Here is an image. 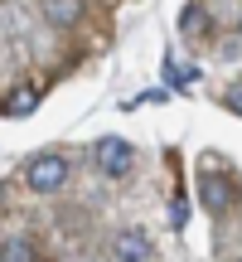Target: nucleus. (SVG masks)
I'll list each match as a JSON object with an SVG mask.
<instances>
[{
  "mask_svg": "<svg viewBox=\"0 0 242 262\" xmlns=\"http://www.w3.org/2000/svg\"><path fill=\"white\" fill-rule=\"evenodd\" d=\"M25 180H29V189H39V194H54V189L68 180V160L54 156V150H49V156H34L25 165Z\"/></svg>",
  "mask_w": 242,
  "mask_h": 262,
  "instance_id": "obj_1",
  "label": "nucleus"
},
{
  "mask_svg": "<svg viewBox=\"0 0 242 262\" xmlns=\"http://www.w3.org/2000/svg\"><path fill=\"white\" fill-rule=\"evenodd\" d=\"M92 156H97V170H102V175H126L136 150H131V141H121V136H102L92 146Z\"/></svg>",
  "mask_w": 242,
  "mask_h": 262,
  "instance_id": "obj_2",
  "label": "nucleus"
},
{
  "mask_svg": "<svg viewBox=\"0 0 242 262\" xmlns=\"http://www.w3.org/2000/svg\"><path fill=\"white\" fill-rule=\"evenodd\" d=\"M112 253H116V262H146L150 257V238L140 233V228H126V233L116 238Z\"/></svg>",
  "mask_w": 242,
  "mask_h": 262,
  "instance_id": "obj_3",
  "label": "nucleus"
},
{
  "mask_svg": "<svg viewBox=\"0 0 242 262\" xmlns=\"http://www.w3.org/2000/svg\"><path fill=\"white\" fill-rule=\"evenodd\" d=\"M199 194H204V204H208V209H223L233 189H228V180L218 175V170H204V180H199Z\"/></svg>",
  "mask_w": 242,
  "mask_h": 262,
  "instance_id": "obj_4",
  "label": "nucleus"
},
{
  "mask_svg": "<svg viewBox=\"0 0 242 262\" xmlns=\"http://www.w3.org/2000/svg\"><path fill=\"white\" fill-rule=\"evenodd\" d=\"M39 107V88L34 83H19L15 93L5 97V117H25V112H34Z\"/></svg>",
  "mask_w": 242,
  "mask_h": 262,
  "instance_id": "obj_5",
  "label": "nucleus"
},
{
  "mask_svg": "<svg viewBox=\"0 0 242 262\" xmlns=\"http://www.w3.org/2000/svg\"><path fill=\"white\" fill-rule=\"evenodd\" d=\"M0 262H39V253H34V243H25V238H5Z\"/></svg>",
  "mask_w": 242,
  "mask_h": 262,
  "instance_id": "obj_6",
  "label": "nucleus"
},
{
  "mask_svg": "<svg viewBox=\"0 0 242 262\" xmlns=\"http://www.w3.org/2000/svg\"><path fill=\"white\" fill-rule=\"evenodd\" d=\"M44 15L54 19V25H73V19H78V5H68V0H49Z\"/></svg>",
  "mask_w": 242,
  "mask_h": 262,
  "instance_id": "obj_7",
  "label": "nucleus"
},
{
  "mask_svg": "<svg viewBox=\"0 0 242 262\" xmlns=\"http://www.w3.org/2000/svg\"><path fill=\"white\" fill-rule=\"evenodd\" d=\"M204 25H208V15H204V10H199V5H189L184 15H179V29H184V34H199V29H204Z\"/></svg>",
  "mask_w": 242,
  "mask_h": 262,
  "instance_id": "obj_8",
  "label": "nucleus"
},
{
  "mask_svg": "<svg viewBox=\"0 0 242 262\" xmlns=\"http://www.w3.org/2000/svg\"><path fill=\"white\" fill-rule=\"evenodd\" d=\"M165 78H170V83H175V88H189V83H194V78H199V68H179L175 58H170V63H165Z\"/></svg>",
  "mask_w": 242,
  "mask_h": 262,
  "instance_id": "obj_9",
  "label": "nucleus"
},
{
  "mask_svg": "<svg viewBox=\"0 0 242 262\" xmlns=\"http://www.w3.org/2000/svg\"><path fill=\"white\" fill-rule=\"evenodd\" d=\"M228 107H233V112L242 117V78H237V83H233V88H228Z\"/></svg>",
  "mask_w": 242,
  "mask_h": 262,
  "instance_id": "obj_10",
  "label": "nucleus"
}]
</instances>
